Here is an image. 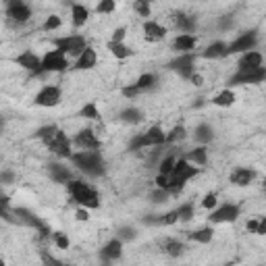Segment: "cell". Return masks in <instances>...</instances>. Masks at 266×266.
I'll list each match as a JSON object with an SVG mask.
<instances>
[{
    "label": "cell",
    "instance_id": "1",
    "mask_svg": "<svg viewBox=\"0 0 266 266\" xmlns=\"http://www.w3.org/2000/svg\"><path fill=\"white\" fill-rule=\"evenodd\" d=\"M71 160L79 171L88 173L91 177H98L104 173V158L96 150H82V152H77V154H71Z\"/></svg>",
    "mask_w": 266,
    "mask_h": 266
},
{
    "label": "cell",
    "instance_id": "2",
    "mask_svg": "<svg viewBox=\"0 0 266 266\" xmlns=\"http://www.w3.org/2000/svg\"><path fill=\"white\" fill-rule=\"evenodd\" d=\"M67 189L71 193V198L84 208H98L100 206V195L96 189H91L88 183L84 181H77V179H71L67 183Z\"/></svg>",
    "mask_w": 266,
    "mask_h": 266
},
{
    "label": "cell",
    "instance_id": "3",
    "mask_svg": "<svg viewBox=\"0 0 266 266\" xmlns=\"http://www.w3.org/2000/svg\"><path fill=\"white\" fill-rule=\"evenodd\" d=\"M163 144H167V133L158 125H154L146 133H140L137 137H133L129 144V150H142L148 146H163Z\"/></svg>",
    "mask_w": 266,
    "mask_h": 266
},
{
    "label": "cell",
    "instance_id": "4",
    "mask_svg": "<svg viewBox=\"0 0 266 266\" xmlns=\"http://www.w3.org/2000/svg\"><path fill=\"white\" fill-rule=\"evenodd\" d=\"M69 67V61H67V54L63 50H48L44 54V59H42V69L38 73H33V75H44V73H61L65 71V69Z\"/></svg>",
    "mask_w": 266,
    "mask_h": 266
},
{
    "label": "cell",
    "instance_id": "5",
    "mask_svg": "<svg viewBox=\"0 0 266 266\" xmlns=\"http://www.w3.org/2000/svg\"><path fill=\"white\" fill-rule=\"evenodd\" d=\"M266 79V69L264 67H254V69H239L235 75L229 77V86H252L260 84Z\"/></svg>",
    "mask_w": 266,
    "mask_h": 266
},
{
    "label": "cell",
    "instance_id": "6",
    "mask_svg": "<svg viewBox=\"0 0 266 266\" xmlns=\"http://www.w3.org/2000/svg\"><path fill=\"white\" fill-rule=\"evenodd\" d=\"M52 44L56 46L59 50H63L65 54H71V56H79L88 46L84 36H65V38H56L52 40Z\"/></svg>",
    "mask_w": 266,
    "mask_h": 266
},
{
    "label": "cell",
    "instance_id": "7",
    "mask_svg": "<svg viewBox=\"0 0 266 266\" xmlns=\"http://www.w3.org/2000/svg\"><path fill=\"white\" fill-rule=\"evenodd\" d=\"M193 61H195V54L193 52H181V56H177V59H173L169 69L171 71L179 73L183 79H189L193 75Z\"/></svg>",
    "mask_w": 266,
    "mask_h": 266
},
{
    "label": "cell",
    "instance_id": "8",
    "mask_svg": "<svg viewBox=\"0 0 266 266\" xmlns=\"http://www.w3.org/2000/svg\"><path fill=\"white\" fill-rule=\"evenodd\" d=\"M46 144V148L50 150V152H54V154H59V156H71V142H69V137H67V133L65 131H56L52 137H48V140L44 142Z\"/></svg>",
    "mask_w": 266,
    "mask_h": 266
},
{
    "label": "cell",
    "instance_id": "9",
    "mask_svg": "<svg viewBox=\"0 0 266 266\" xmlns=\"http://www.w3.org/2000/svg\"><path fill=\"white\" fill-rule=\"evenodd\" d=\"M237 216H239V206H235V204H223V206L214 208V210L210 212V223H214V225L233 223V221H237Z\"/></svg>",
    "mask_w": 266,
    "mask_h": 266
},
{
    "label": "cell",
    "instance_id": "10",
    "mask_svg": "<svg viewBox=\"0 0 266 266\" xmlns=\"http://www.w3.org/2000/svg\"><path fill=\"white\" fill-rule=\"evenodd\" d=\"M256 31H246V33H241L239 38H235L233 42H231L227 46V56L229 54H237V52H248L252 50L254 46H256Z\"/></svg>",
    "mask_w": 266,
    "mask_h": 266
},
{
    "label": "cell",
    "instance_id": "11",
    "mask_svg": "<svg viewBox=\"0 0 266 266\" xmlns=\"http://www.w3.org/2000/svg\"><path fill=\"white\" fill-rule=\"evenodd\" d=\"M59 102H61V89L56 86H44L36 96V104L38 106H44V108L56 106Z\"/></svg>",
    "mask_w": 266,
    "mask_h": 266
},
{
    "label": "cell",
    "instance_id": "12",
    "mask_svg": "<svg viewBox=\"0 0 266 266\" xmlns=\"http://www.w3.org/2000/svg\"><path fill=\"white\" fill-rule=\"evenodd\" d=\"M6 15L17 23H25L31 17V8L23 2V0H10L8 6H6Z\"/></svg>",
    "mask_w": 266,
    "mask_h": 266
},
{
    "label": "cell",
    "instance_id": "13",
    "mask_svg": "<svg viewBox=\"0 0 266 266\" xmlns=\"http://www.w3.org/2000/svg\"><path fill=\"white\" fill-rule=\"evenodd\" d=\"M198 173H200L198 167H191L187 158H181V160H177V163H175V169H173L171 175L175 179H179L181 183H187L191 177L198 175Z\"/></svg>",
    "mask_w": 266,
    "mask_h": 266
},
{
    "label": "cell",
    "instance_id": "14",
    "mask_svg": "<svg viewBox=\"0 0 266 266\" xmlns=\"http://www.w3.org/2000/svg\"><path fill=\"white\" fill-rule=\"evenodd\" d=\"M75 146L79 150H96V148H100V140L91 129H82L75 135Z\"/></svg>",
    "mask_w": 266,
    "mask_h": 266
},
{
    "label": "cell",
    "instance_id": "15",
    "mask_svg": "<svg viewBox=\"0 0 266 266\" xmlns=\"http://www.w3.org/2000/svg\"><path fill=\"white\" fill-rule=\"evenodd\" d=\"M17 65L23 67V69H27V71H31V73H38L40 69H42V59H40L36 52L25 50V52H21L17 56Z\"/></svg>",
    "mask_w": 266,
    "mask_h": 266
},
{
    "label": "cell",
    "instance_id": "16",
    "mask_svg": "<svg viewBox=\"0 0 266 266\" xmlns=\"http://www.w3.org/2000/svg\"><path fill=\"white\" fill-rule=\"evenodd\" d=\"M254 179H256V173H254L252 169L239 167V169H235L233 173H231V183L237 185V187H246V185H250Z\"/></svg>",
    "mask_w": 266,
    "mask_h": 266
},
{
    "label": "cell",
    "instance_id": "17",
    "mask_svg": "<svg viewBox=\"0 0 266 266\" xmlns=\"http://www.w3.org/2000/svg\"><path fill=\"white\" fill-rule=\"evenodd\" d=\"M144 33H146L148 42H160L167 36V29L160 25V23H156V21H146L144 23Z\"/></svg>",
    "mask_w": 266,
    "mask_h": 266
},
{
    "label": "cell",
    "instance_id": "18",
    "mask_svg": "<svg viewBox=\"0 0 266 266\" xmlns=\"http://www.w3.org/2000/svg\"><path fill=\"white\" fill-rule=\"evenodd\" d=\"M96 61H98V56H96V50H94V48H86L82 54L77 56L75 69H79V71H86V69H91V67H96Z\"/></svg>",
    "mask_w": 266,
    "mask_h": 266
},
{
    "label": "cell",
    "instance_id": "19",
    "mask_svg": "<svg viewBox=\"0 0 266 266\" xmlns=\"http://www.w3.org/2000/svg\"><path fill=\"white\" fill-rule=\"evenodd\" d=\"M254 67H262V54L256 50L244 52V56L239 59V69H254Z\"/></svg>",
    "mask_w": 266,
    "mask_h": 266
},
{
    "label": "cell",
    "instance_id": "20",
    "mask_svg": "<svg viewBox=\"0 0 266 266\" xmlns=\"http://www.w3.org/2000/svg\"><path fill=\"white\" fill-rule=\"evenodd\" d=\"M121 248H123V241L121 239H110L106 246L102 248V258H106V260H117L121 256Z\"/></svg>",
    "mask_w": 266,
    "mask_h": 266
},
{
    "label": "cell",
    "instance_id": "21",
    "mask_svg": "<svg viewBox=\"0 0 266 266\" xmlns=\"http://www.w3.org/2000/svg\"><path fill=\"white\" fill-rule=\"evenodd\" d=\"M193 46H195V38L189 36V33H181V36H177L175 42H173V48L179 52H191Z\"/></svg>",
    "mask_w": 266,
    "mask_h": 266
},
{
    "label": "cell",
    "instance_id": "22",
    "mask_svg": "<svg viewBox=\"0 0 266 266\" xmlns=\"http://www.w3.org/2000/svg\"><path fill=\"white\" fill-rule=\"evenodd\" d=\"M204 59H223V56H227V44L223 42H212L208 48L202 52Z\"/></svg>",
    "mask_w": 266,
    "mask_h": 266
},
{
    "label": "cell",
    "instance_id": "23",
    "mask_svg": "<svg viewBox=\"0 0 266 266\" xmlns=\"http://www.w3.org/2000/svg\"><path fill=\"white\" fill-rule=\"evenodd\" d=\"M71 15H73V25L75 27H84L88 23V19H89V10L84 4H73Z\"/></svg>",
    "mask_w": 266,
    "mask_h": 266
},
{
    "label": "cell",
    "instance_id": "24",
    "mask_svg": "<svg viewBox=\"0 0 266 266\" xmlns=\"http://www.w3.org/2000/svg\"><path fill=\"white\" fill-rule=\"evenodd\" d=\"M50 175L56 183H69L71 181V171H69L67 167H63V165H56V163L50 165Z\"/></svg>",
    "mask_w": 266,
    "mask_h": 266
},
{
    "label": "cell",
    "instance_id": "25",
    "mask_svg": "<svg viewBox=\"0 0 266 266\" xmlns=\"http://www.w3.org/2000/svg\"><path fill=\"white\" fill-rule=\"evenodd\" d=\"M175 23L177 27L183 31V33H191L195 29V19L191 15H183V13H177L175 15Z\"/></svg>",
    "mask_w": 266,
    "mask_h": 266
},
{
    "label": "cell",
    "instance_id": "26",
    "mask_svg": "<svg viewBox=\"0 0 266 266\" xmlns=\"http://www.w3.org/2000/svg\"><path fill=\"white\" fill-rule=\"evenodd\" d=\"M216 106H221V108H227V106H233V102H235V91L233 89H223L221 94H216L214 100H212Z\"/></svg>",
    "mask_w": 266,
    "mask_h": 266
},
{
    "label": "cell",
    "instance_id": "27",
    "mask_svg": "<svg viewBox=\"0 0 266 266\" xmlns=\"http://www.w3.org/2000/svg\"><path fill=\"white\" fill-rule=\"evenodd\" d=\"M214 140V133H212V127L210 125H198L195 127V142H200V144H208V142H212Z\"/></svg>",
    "mask_w": 266,
    "mask_h": 266
},
{
    "label": "cell",
    "instance_id": "28",
    "mask_svg": "<svg viewBox=\"0 0 266 266\" xmlns=\"http://www.w3.org/2000/svg\"><path fill=\"white\" fill-rule=\"evenodd\" d=\"M163 250H165V254H169V256L179 258L181 254L185 252V246L181 244V241H177V239H167L163 244Z\"/></svg>",
    "mask_w": 266,
    "mask_h": 266
},
{
    "label": "cell",
    "instance_id": "29",
    "mask_svg": "<svg viewBox=\"0 0 266 266\" xmlns=\"http://www.w3.org/2000/svg\"><path fill=\"white\" fill-rule=\"evenodd\" d=\"M108 50L117 56V59H127V56H131L133 54V50L129 48V46H125L123 42H112L110 40V44H108Z\"/></svg>",
    "mask_w": 266,
    "mask_h": 266
},
{
    "label": "cell",
    "instance_id": "30",
    "mask_svg": "<svg viewBox=\"0 0 266 266\" xmlns=\"http://www.w3.org/2000/svg\"><path fill=\"white\" fill-rule=\"evenodd\" d=\"M187 160H191V163H195L198 167H204V165L208 163V152H206V148L200 146V148L191 150V152L187 154Z\"/></svg>",
    "mask_w": 266,
    "mask_h": 266
},
{
    "label": "cell",
    "instance_id": "31",
    "mask_svg": "<svg viewBox=\"0 0 266 266\" xmlns=\"http://www.w3.org/2000/svg\"><path fill=\"white\" fill-rule=\"evenodd\" d=\"M189 237L193 241H198V244H210L212 241V229L210 227H202L198 231H193V233H189Z\"/></svg>",
    "mask_w": 266,
    "mask_h": 266
},
{
    "label": "cell",
    "instance_id": "32",
    "mask_svg": "<svg viewBox=\"0 0 266 266\" xmlns=\"http://www.w3.org/2000/svg\"><path fill=\"white\" fill-rule=\"evenodd\" d=\"M79 114H82V117H84V119H91V121H98V119H100V112H98V106H96V104H94V102H88V104H86V106H84L82 110H79Z\"/></svg>",
    "mask_w": 266,
    "mask_h": 266
},
{
    "label": "cell",
    "instance_id": "33",
    "mask_svg": "<svg viewBox=\"0 0 266 266\" xmlns=\"http://www.w3.org/2000/svg\"><path fill=\"white\" fill-rule=\"evenodd\" d=\"M121 121H125V123H140L142 121V112L137 108H125L121 112Z\"/></svg>",
    "mask_w": 266,
    "mask_h": 266
},
{
    "label": "cell",
    "instance_id": "34",
    "mask_svg": "<svg viewBox=\"0 0 266 266\" xmlns=\"http://www.w3.org/2000/svg\"><path fill=\"white\" fill-rule=\"evenodd\" d=\"M154 84H156V77L152 73H144V75H140L135 86L140 89H150V88H154Z\"/></svg>",
    "mask_w": 266,
    "mask_h": 266
},
{
    "label": "cell",
    "instance_id": "35",
    "mask_svg": "<svg viewBox=\"0 0 266 266\" xmlns=\"http://www.w3.org/2000/svg\"><path fill=\"white\" fill-rule=\"evenodd\" d=\"M181 140H185V127H183V125H177L171 133H167V144L181 142Z\"/></svg>",
    "mask_w": 266,
    "mask_h": 266
},
{
    "label": "cell",
    "instance_id": "36",
    "mask_svg": "<svg viewBox=\"0 0 266 266\" xmlns=\"http://www.w3.org/2000/svg\"><path fill=\"white\" fill-rule=\"evenodd\" d=\"M56 131H59V127H56V125H46V127H42V129H38L36 137H38V140H42V142H46V140H48V137H52Z\"/></svg>",
    "mask_w": 266,
    "mask_h": 266
},
{
    "label": "cell",
    "instance_id": "37",
    "mask_svg": "<svg viewBox=\"0 0 266 266\" xmlns=\"http://www.w3.org/2000/svg\"><path fill=\"white\" fill-rule=\"evenodd\" d=\"M175 163H177V160L175 158H173V156H167V158H163V160H160V173H165V175H171V173H173V169H175Z\"/></svg>",
    "mask_w": 266,
    "mask_h": 266
},
{
    "label": "cell",
    "instance_id": "38",
    "mask_svg": "<svg viewBox=\"0 0 266 266\" xmlns=\"http://www.w3.org/2000/svg\"><path fill=\"white\" fill-rule=\"evenodd\" d=\"M59 27H61V17L59 15H50L42 25L44 31H52V29H59Z\"/></svg>",
    "mask_w": 266,
    "mask_h": 266
},
{
    "label": "cell",
    "instance_id": "39",
    "mask_svg": "<svg viewBox=\"0 0 266 266\" xmlns=\"http://www.w3.org/2000/svg\"><path fill=\"white\" fill-rule=\"evenodd\" d=\"M114 8H117V4H114V0H100L98 6H96V10H98V13H102V15L112 13Z\"/></svg>",
    "mask_w": 266,
    "mask_h": 266
},
{
    "label": "cell",
    "instance_id": "40",
    "mask_svg": "<svg viewBox=\"0 0 266 266\" xmlns=\"http://www.w3.org/2000/svg\"><path fill=\"white\" fill-rule=\"evenodd\" d=\"M133 8L142 17H150V0H137V2H133Z\"/></svg>",
    "mask_w": 266,
    "mask_h": 266
},
{
    "label": "cell",
    "instance_id": "41",
    "mask_svg": "<svg viewBox=\"0 0 266 266\" xmlns=\"http://www.w3.org/2000/svg\"><path fill=\"white\" fill-rule=\"evenodd\" d=\"M179 218H181V221H191V218H193V206L191 204H185V206H181L179 208Z\"/></svg>",
    "mask_w": 266,
    "mask_h": 266
},
{
    "label": "cell",
    "instance_id": "42",
    "mask_svg": "<svg viewBox=\"0 0 266 266\" xmlns=\"http://www.w3.org/2000/svg\"><path fill=\"white\" fill-rule=\"evenodd\" d=\"M216 202H218L216 193H206V195H204V200H202V206L208 208V210H214V208H216Z\"/></svg>",
    "mask_w": 266,
    "mask_h": 266
},
{
    "label": "cell",
    "instance_id": "43",
    "mask_svg": "<svg viewBox=\"0 0 266 266\" xmlns=\"http://www.w3.org/2000/svg\"><path fill=\"white\" fill-rule=\"evenodd\" d=\"M52 237H54L56 248H61V250H67V248H69V244H71V241H69V237H67L65 233H54Z\"/></svg>",
    "mask_w": 266,
    "mask_h": 266
},
{
    "label": "cell",
    "instance_id": "44",
    "mask_svg": "<svg viewBox=\"0 0 266 266\" xmlns=\"http://www.w3.org/2000/svg\"><path fill=\"white\" fill-rule=\"evenodd\" d=\"M169 200V191L163 189V187H158L156 191H152V202L154 204H160V202H167Z\"/></svg>",
    "mask_w": 266,
    "mask_h": 266
},
{
    "label": "cell",
    "instance_id": "45",
    "mask_svg": "<svg viewBox=\"0 0 266 266\" xmlns=\"http://www.w3.org/2000/svg\"><path fill=\"white\" fill-rule=\"evenodd\" d=\"M133 237H135V229H131V227H121L119 229V239L121 241H129Z\"/></svg>",
    "mask_w": 266,
    "mask_h": 266
},
{
    "label": "cell",
    "instance_id": "46",
    "mask_svg": "<svg viewBox=\"0 0 266 266\" xmlns=\"http://www.w3.org/2000/svg\"><path fill=\"white\" fill-rule=\"evenodd\" d=\"M169 183H171V175H165V173H160V175L156 177V185L158 187H163L169 191Z\"/></svg>",
    "mask_w": 266,
    "mask_h": 266
},
{
    "label": "cell",
    "instance_id": "47",
    "mask_svg": "<svg viewBox=\"0 0 266 266\" xmlns=\"http://www.w3.org/2000/svg\"><path fill=\"white\" fill-rule=\"evenodd\" d=\"M121 91H123V96H125V98H135V96L140 94L142 89L137 88V86H127V88H123Z\"/></svg>",
    "mask_w": 266,
    "mask_h": 266
},
{
    "label": "cell",
    "instance_id": "48",
    "mask_svg": "<svg viewBox=\"0 0 266 266\" xmlns=\"http://www.w3.org/2000/svg\"><path fill=\"white\" fill-rule=\"evenodd\" d=\"M125 27H119V29H114V33H112V42H123L125 40Z\"/></svg>",
    "mask_w": 266,
    "mask_h": 266
},
{
    "label": "cell",
    "instance_id": "49",
    "mask_svg": "<svg viewBox=\"0 0 266 266\" xmlns=\"http://www.w3.org/2000/svg\"><path fill=\"white\" fill-rule=\"evenodd\" d=\"M75 218H77V221H89V214H88V210H86V208H79V210L75 212Z\"/></svg>",
    "mask_w": 266,
    "mask_h": 266
},
{
    "label": "cell",
    "instance_id": "50",
    "mask_svg": "<svg viewBox=\"0 0 266 266\" xmlns=\"http://www.w3.org/2000/svg\"><path fill=\"white\" fill-rule=\"evenodd\" d=\"M248 231L250 233H258V218H252V221H248Z\"/></svg>",
    "mask_w": 266,
    "mask_h": 266
},
{
    "label": "cell",
    "instance_id": "51",
    "mask_svg": "<svg viewBox=\"0 0 266 266\" xmlns=\"http://www.w3.org/2000/svg\"><path fill=\"white\" fill-rule=\"evenodd\" d=\"M256 235H266V216L258 218V233Z\"/></svg>",
    "mask_w": 266,
    "mask_h": 266
},
{
    "label": "cell",
    "instance_id": "52",
    "mask_svg": "<svg viewBox=\"0 0 266 266\" xmlns=\"http://www.w3.org/2000/svg\"><path fill=\"white\" fill-rule=\"evenodd\" d=\"M42 260H44L46 264H56V266H59V264H61V260H56V258L48 256V254H42Z\"/></svg>",
    "mask_w": 266,
    "mask_h": 266
},
{
    "label": "cell",
    "instance_id": "53",
    "mask_svg": "<svg viewBox=\"0 0 266 266\" xmlns=\"http://www.w3.org/2000/svg\"><path fill=\"white\" fill-rule=\"evenodd\" d=\"M189 79H191V82H193V86H202V84H204V79H202V75H191Z\"/></svg>",
    "mask_w": 266,
    "mask_h": 266
},
{
    "label": "cell",
    "instance_id": "54",
    "mask_svg": "<svg viewBox=\"0 0 266 266\" xmlns=\"http://www.w3.org/2000/svg\"><path fill=\"white\" fill-rule=\"evenodd\" d=\"M262 189H264V191H266V179H264V183H262Z\"/></svg>",
    "mask_w": 266,
    "mask_h": 266
},
{
    "label": "cell",
    "instance_id": "55",
    "mask_svg": "<svg viewBox=\"0 0 266 266\" xmlns=\"http://www.w3.org/2000/svg\"><path fill=\"white\" fill-rule=\"evenodd\" d=\"M133 2H137V0H133Z\"/></svg>",
    "mask_w": 266,
    "mask_h": 266
}]
</instances>
